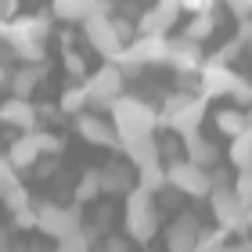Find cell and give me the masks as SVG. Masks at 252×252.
I'll return each mask as SVG.
<instances>
[{
  "label": "cell",
  "instance_id": "38",
  "mask_svg": "<svg viewBox=\"0 0 252 252\" xmlns=\"http://www.w3.org/2000/svg\"><path fill=\"white\" fill-rule=\"evenodd\" d=\"M245 227H249V231H252V202L245 205Z\"/></svg>",
  "mask_w": 252,
  "mask_h": 252
},
{
  "label": "cell",
  "instance_id": "12",
  "mask_svg": "<svg viewBox=\"0 0 252 252\" xmlns=\"http://www.w3.org/2000/svg\"><path fill=\"white\" fill-rule=\"evenodd\" d=\"M202 62H205V58H202L198 40H188V36L169 40V47H166V65H173L177 72H198Z\"/></svg>",
  "mask_w": 252,
  "mask_h": 252
},
{
  "label": "cell",
  "instance_id": "1",
  "mask_svg": "<svg viewBox=\"0 0 252 252\" xmlns=\"http://www.w3.org/2000/svg\"><path fill=\"white\" fill-rule=\"evenodd\" d=\"M112 126L119 133V148L126 141H137V137H155V126H158V112L141 97H130V94H119L112 101Z\"/></svg>",
  "mask_w": 252,
  "mask_h": 252
},
{
  "label": "cell",
  "instance_id": "31",
  "mask_svg": "<svg viewBox=\"0 0 252 252\" xmlns=\"http://www.w3.org/2000/svg\"><path fill=\"white\" fill-rule=\"evenodd\" d=\"M36 141H40V155H62V137L58 133L36 130Z\"/></svg>",
  "mask_w": 252,
  "mask_h": 252
},
{
  "label": "cell",
  "instance_id": "18",
  "mask_svg": "<svg viewBox=\"0 0 252 252\" xmlns=\"http://www.w3.org/2000/svg\"><path fill=\"white\" fill-rule=\"evenodd\" d=\"M97 11V0H51V15L62 22H83Z\"/></svg>",
  "mask_w": 252,
  "mask_h": 252
},
{
  "label": "cell",
  "instance_id": "23",
  "mask_svg": "<svg viewBox=\"0 0 252 252\" xmlns=\"http://www.w3.org/2000/svg\"><path fill=\"white\" fill-rule=\"evenodd\" d=\"M130 188H133V173L126 166H105V169H101V191L123 194V191H130Z\"/></svg>",
  "mask_w": 252,
  "mask_h": 252
},
{
  "label": "cell",
  "instance_id": "4",
  "mask_svg": "<svg viewBox=\"0 0 252 252\" xmlns=\"http://www.w3.org/2000/svg\"><path fill=\"white\" fill-rule=\"evenodd\" d=\"M205 119V97L202 94H173L166 101V108L158 112V123H166L173 133L188 137L202 126Z\"/></svg>",
  "mask_w": 252,
  "mask_h": 252
},
{
  "label": "cell",
  "instance_id": "11",
  "mask_svg": "<svg viewBox=\"0 0 252 252\" xmlns=\"http://www.w3.org/2000/svg\"><path fill=\"white\" fill-rule=\"evenodd\" d=\"M76 130H79V137H83L87 144L119 148V133H116V126H112V119H97V116H90L87 108L76 116Z\"/></svg>",
  "mask_w": 252,
  "mask_h": 252
},
{
  "label": "cell",
  "instance_id": "16",
  "mask_svg": "<svg viewBox=\"0 0 252 252\" xmlns=\"http://www.w3.org/2000/svg\"><path fill=\"white\" fill-rule=\"evenodd\" d=\"M0 123L15 126V130H36V105L29 97H15L11 94L7 101H0Z\"/></svg>",
  "mask_w": 252,
  "mask_h": 252
},
{
  "label": "cell",
  "instance_id": "10",
  "mask_svg": "<svg viewBox=\"0 0 252 252\" xmlns=\"http://www.w3.org/2000/svg\"><path fill=\"white\" fill-rule=\"evenodd\" d=\"M51 36V22L43 15H18L7 26H0V40L15 43V40H47Z\"/></svg>",
  "mask_w": 252,
  "mask_h": 252
},
{
  "label": "cell",
  "instance_id": "15",
  "mask_svg": "<svg viewBox=\"0 0 252 252\" xmlns=\"http://www.w3.org/2000/svg\"><path fill=\"white\" fill-rule=\"evenodd\" d=\"M198 231H202V223L194 220L191 213L177 216V220L169 223V231H166V249L169 252H194V245H198Z\"/></svg>",
  "mask_w": 252,
  "mask_h": 252
},
{
  "label": "cell",
  "instance_id": "22",
  "mask_svg": "<svg viewBox=\"0 0 252 252\" xmlns=\"http://www.w3.org/2000/svg\"><path fill=\"white\" fill-rule=\"evenodd\" d=\"M213 119H216V130L227 133V137H238L242 130H249V112H242V108H223Z\"/></svg>",
  "mask_w": 252,
  "mask_h": 252
},
{
  "label": "cell",
  "instance_id": "36",
  "mask_svg": "<svg viewBox=\"0 0 252 252\" xmlns=\"http://www.w3.org/2000/svg\"><path fill=\"white\" fill-rule=\"evenodd\" d=\"M105 249H108V252H126L130 245H126L123 238H108V245H105Z\"/></svg>",
  "mask_w": 252,
  "mask_h": 252
},
{
  "label": "cell",
  "instance_id": "33",
  "mask_svg": "<svg viewBox=\"0 0 252 252\" xmlns=\"http://www.w3.org/2000/svg\"><path fill=\"white\" fill-rule=\"evenodd\" d=\"M169 4H177L180 11H191V15H194V11H213L220 0H169Z\"/></svg>",
  "mask_w": 252,
  "mask_h": 252
},
{
  "label": "cell",
  "instance_id": "34",
  "mask_svg": "<svg viewBox=\"0 0 252 252\" xmlns=\"http://www.w3.org/2000/svg\"><path fill=\"white\" fill-rule=\"evenodd\" d=\"M223 4L231 7L234 18H249V11H252V0H223Z\"/></svg>",
  "mask_w": 252,
  "mask_h": 252
},
{
  "label": "cell",
  "instance_id": "30",
  "mask_svg": "<svg viewBox=\"0 0 252 252\" xmlns=\"http://www.w3.org/2000/svg\"><path fill=\"white\" fill-rule=\"evenodd\" d=\"M231 188H234L238 198L249 205V202H252V169H238V177L231 180Z\"/></svg>",
  "mask_w": 252,
  "mask_h": 252
},
{
  "label": "cell",
  "instance_id": "5",
  "mask_svg": "<svg viewBox=\"0 0 252 252\" xmlns=\"http://www.w3.org/2000/svg\"><path fill=\"white\" fill-rule=\"evenodd\" d=\"M83 36H87L90 47H94L101 58H108V62H116L119 51L126 47V40L119 36V29H116V18L101 15V11H94L90 18H83Z\"/></svg>",
  "mask_w": 252,
  "mask_h": 252
},
{
  "label": "cell",
  "instance_id": "41",
  "mask_svg": "<svg viewBox=\"0 0 252 252\" xmlns=\"http://www.w3.org/2000/svg\"><path fill=\"white\" fill-rule=\"evenodd\" d=\"M249 18H252V11H249Z\"/></svg>",
  "mask_w": 252,
  "mask_h": 252
},
{
  "label": "cell",
  "instance_id": "21",
  "mask_svg": "<svg viewBox=\"0 0 252 252\" xmlns=\"http://www.w3.org/2000/svg\"><path fill=\"white\" fill-rule=\"evenodd\" d=\"M227 158H231L234 169H252V126H249V130H242L238 137H231Z\"/></svg>",
  "mask_w": 252,
  "mask_h": 252
},
{
  "label": "cell",
  "instance_id": "35",
  "mask_svg": "<svg viewBox=\"0 0 252 252\" xmlns=\"http://www.w3.org/2000/svg\"><path fill=\"white\" fill-rule=\"evenodd\" d=\"M0 180H15V169L7 166V158L0 155Z\"/></svg>",
  "mask_w": 252,
  "mask_h": 252
},
{
  "label": "cell",
  "instance_id": "19",
  "mask_svg": "<svg viewBox=\"0 0 252 252\" xmlns=\"http://www.w3.org/2000/svg\"><path fill=\"white\" fill-rule=\"evenodd\" d=\"M123 152H126V158H130L137 169L148 166V162H158V144H155V137H137V141H126Z\"/></svg>",
  "mask_w": 252,
  "mask_h": 252
},
{
  "label": "cell",
  "instance_id": "24",
  "mask_svg": "<svg viewBox=\"0 0 252 252\" xmlns=\"http://www.w3.org/2000/svg\"><path fill=\"white\" fill-rule=\"evenodd\" d=\"M137 188L148 191V194H155V191H162L166 188V166L162 162H148L137 169Z\"/></svg>",
  "mask_w": 252,
  "mask_h": 252
},
{
  "label": "cell",
  "instance_id": "26",
  "mask_svg": "<svg viewBox=\"0 0 252 252\" xmlns=\"http://www.w3.org/2000/svg\"><path fill=\"white\" fill-rule=\"evenodd\" d=\"M213 29H216V11H194V22L184 29V36L202 43L205 36H213Z\"/></svg>",
  "mask_w": 252,
  "mask_h": 252
},
{
  "label": "cell",
  "instance_id": "25",
  "mask_svg": "<svg viewBox=\"0 0 252 252\" xmlns=\"http://www.w3.org/2000/svg\"><path fill=\"white\" fill-rule=\"evenodd\" d=\"M87 105H90V97H87L83 83H79V87H65L62 97H58V112H65V116H79Z\"/></svg>",
  "mask_w": 252,
  "mask_h": 252
},
{
  "label": "cell",
  "instance_id": "29",
  "mask_svg": "<svg viewBox=\"0 0 252 252\" xmlns=\"http://www.w3.org/2000/svg\"><path fill=\"white\" fill-rule=\"evenodd\" d=\"M58 252H90V234L79 227L76 234H68V238L58 242Z\"/></svg>",
  "mask_w": 252,
  "mask_h": 252
},
{
  "label": "cell",
  "instance_id": "27",
  "mask_svg": "<svg viewBox=\"0 0 252 252\" xmlns=\"http://www.w3.org/2000/svg\"><path fill=\"white\" fill-rule=\"evenodd\" d=\"M227 227H216V231H198V245H194V252H231L227 249Z\"/></svg>",
  "mask_w": 252,
  "mask_h": 252
},
{
  "label": "cell",
  "instance_id": "6",
  "mask_svg": "<svg viewBox=\"0 0 252 252\" xmlns=\"http://www.w3.org/2000/svg\"><path fill=\"white\" fill-rule=\"evenodd\" d=\"M166 188H177L180 194H191V198H205L213 191L209 184V169L194 166L191 158H180V162L166 166Z\"/></svg>",
  "mask_w": 252,
  "mask_h": 252
},
{
  "label": "cell",
  "instance_id": "2",
  "mask_svg": "<svg viewBox=\"0 0 252 252\" xmlns=\"http://www.w3.org/2000/svg\"><path fill=\"white\" fill-rule=\"evenodd\" d=\"M198 76H202L198 90H202L205 101H209V97H227V94H231L238 105H242V101H252V83L242 79L227 62H202Z\"/></svg>",
  "mask_w": 252,
  "mask_h": 252
},
{
  "label": "cell",
  "instance_id": "32",
  "mask_svg": "<svg viewBox=\"0 0 252 252\" xmlns=\"http://www.w3.org/2000/svg\"><path fill=\"white\" fill-rule=\"evenodd\" d=\"M65 72H68V76H76V79H83V76H87L83 54H76V51H68V47H65Z\"/></svg>",
  "mask_w": 252,
  "mask_h": 252
},
{
  "label": "cell",
  "instance_id": "7",
  "mask_svg": "<svg viewBox=\"0 0 252 252\" xmlns=\"http://www.w3.org/2000/svg\"><path fill=\"white\" fill-rule=\"evenodd\" d=\"M36 209V231L51 234L54 242H62V238L76 234L79 231V205H32Z\"/></svg>",
  "mask_w": 252,
  "mask_h": 252
},
{
  "label": "cell",
  "instance_id": "9",
  "mask_svg": "<svg viewBox=\"0 0 252 252\" xmlns=\"http://www.w3.org/2000/svg\"><path fill=\"white\" fill-rule=\"evenodd\" d=\"M209 205H213V216H216V223L227 227V231H242L249 234V227H245V202L234 194V188L227 184V188H213L209 194Z\"/></svg>",
  "mask_w": 252,
  "mask_h": 252
},
{
  "label": "cell",
  "instance_id": "37",
  "mask_svg": "<svg viewBox=\"0 0 252 252\" xmlns=\"http://www.w3.org/2000/svg\"><path fill=\"white\" fill-rule=\"evenodd\" d=\"M18 7V0H0V11H15Z\"/></svg>",
  "mask_w": 252,
  "mask_h": 252
},
{
  "label": "cell",
  "instance_id": "13",
  "mask_svg": "<svg viewBox=\"0 0 252 252\" xmlns=\"http://www.w3.org/2000/svg\"><path fill=\"white\" fill-rule=\"evenodd\" d=\"M177 18H180V7L177 4H169V0H155V4L141 15V22H137V32H158V36H166V32L177 26Z\"/></svg>",
  "mask_w": 252,
  "mask_h": 252
},
{
  "label": "cell",
  "instance_id": "40",
  "mask_svg": "<svg viewBox=\"0 0 252 252\" xmlns=\"http://www.w3.org/2000/svg\"><path fill=\"white\" fill-rule=\"evenodd\" d=\"M101 252H108V249H101Z\"/></svg>",
  "mask_w": 252,
  "mask_h": 252
},
{
  "label": "cell",
  "instance_id": "17",
  "mask_svg": "<svg viewBox=\"0 0 252 252\" xmlns=\"http://www.w3.org/2000/svg\"><path fill=\"white\" fill-rule=\"evenodd\" d=\"M4 158H7L11 169H29V166H36V162H40V141H36V130H26L18 141H11V148H7Z\"/></svg>",
  "mask_w": 252,
  "mask_h": 252
},
{
  "label": "cell",
  "instance_id": "42",
  "mask_svg": "<svg viewBox=\"0 0 252 252\" xmlns=\"http://www.w3.org/2000/svg\"><path fill=\"white\" fill-rule=\"evenodd\" d=\"M54 252H58V249H54Z\"/></svg>",
  "mask_w": 252,
  "mask_h": 252
},
{
  "label": "cell",
  "instance_id": "20",
  "mask_svg": "<svg viewBox=\"0 0 252 252\" xmlns=\"http://www.w3.org/2000/svg\"><path fill=\"white\" fill-rule=\"evenodd\" d=\"M184 152H188V158H191L194 166H205V169H209V166L216 162V148H213L209 141H205V137H202L198 130L184 137Z\"/></svg>",
  "mask_w": 252,
  "mask_h": 252
},
{
  "label": "cell",
  "instance_id": "28",
  "mask_svg": "<svg viewBox=\"0 0 252 252\" xmlns=\"http://www.w3.org/2000/svg\"><path fill=\"white\" fill-rule=\"evenodd\" d=\"M97 194H101V169H87V173L79 177V184H76V205L94 202Z\"/></svg>",
  "mask_w": 252,
  "mask_h": 252
},
{
  "label": "cell",
  "instance_id": "39",
  "mask_svg": "<svg viewBox=\"0 0 252 252\" xmlns=\"http://www.w3.org/2000/svg\"><path fill=\"white\" fill-rule=\"evenodd\" d=\"M249 47H252V40H249Z\"/></svg>",
  "mask_w": 252,
  "mask_h": 252
},
{
  "label": "cell",
  "instance_id": "8",
  "mask_svg": "<svg viewBox=\"0 0 252 252\" xmlns=\"http://www.w3.org/2000/svg\"><path fill=\"white\" fill-rule=\"evenodd\" d=\"M123 87H126V79H123V68L116 62H105L97 72L83 76V90H87L90 105H112L123 94Z\"/></svg>",
  "mask_w": 252,
  "mask_h": 252
},
{
  "label": "cell",
  "instance_id": "14",
  "mask_svg": "<svg viewBox=\"0 0 252 252\" xmlns=\"http://www.w3.org/2000/svg\"><path fill=\"white\" fill-rule=\"evenodd\" d=\"M51 65L47 62H29V65H18L15 72H7V90L15 97H29L32 90H36L43 79H47Z\"/></svg>",
  "mask_w": 252,
  "mask_h": 252
},
{
  "label": "cell",
  "instance_id": "3",
  "mask_svg": "<svg viewBox=\"0 0 252 252\" xmlns=\"http://www.w3.org/2000/svg\"><path fill=\"white\" fill-rule=\"evenodd\" d=\"M126 234L133 242H152L158 234V209H155V194H148L141 188L126 191V209H123Z\"/></svg>",
  "mask_w": 252,
  "mask_h": 252
}]
</instances>
